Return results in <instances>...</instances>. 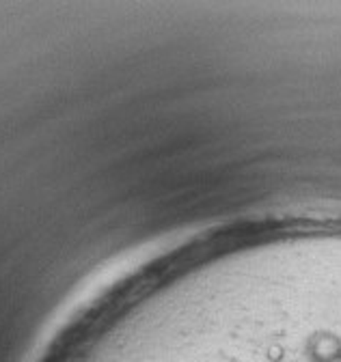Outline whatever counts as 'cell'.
Wrapping results in <instances>:
<instances>
[{
  "label": "cell",
  "mask_w": 341,
  "mask_h": 362,
  "mask_svg": "<svg viewBox=\"0 0 341 362\" xmlns=\"http://www.w3.org/2000/svg\"><path fill=\"white\" fill-rule=\"evenodd\" d=\"M311 356L316 362H330L341 356V339L328 332H320L311 341Z\"/></svg>",
  "instance_id": "obj_1"
},
{
  "label": "cell",
  "mask_w": 341,
  "mask_h": 362,
  "mask_svg": "<svg viewBox=\"0 0 341 362\" xmlns=\"http://www.w3.org/2000/svg\"><path fill=\"white\" fill-rule=\"evenodd\" d=\"M330 362H341V356H339V358H335V360H330Z\"/></svg>",
  "instance_id": "obj_2"
}]
</instances>
